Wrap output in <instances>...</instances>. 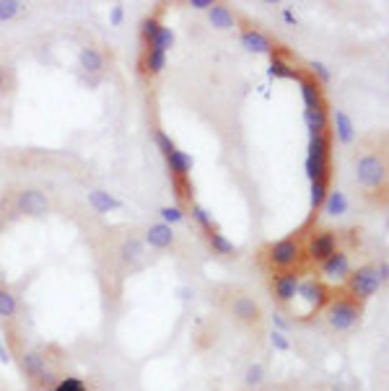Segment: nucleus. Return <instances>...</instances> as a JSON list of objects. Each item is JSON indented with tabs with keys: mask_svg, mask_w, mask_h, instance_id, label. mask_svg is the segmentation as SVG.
Here are the masks:
<instances>
[{
	"mask_svg": "<svg viewBox=\"0 0 389 391\" xmlns=\"http://www.w3.org/2000/svg\"><path fill=\"white\" fill-rule=\"evenodd\" d=\"M265 257H268V264L275 273H288V270H296L298 262L304 260V244L298 236L278 238L268 247Z\"/></svg>",
	"mask_w": 389,
	"mask_h": 391,
	"instance_id": "f257e3e1",
	"label": "nucleus"
},
{
	"mask_svg": "<svg viewBox=\"0 0 389 391\" xmlns=\"http://www.w3.org/2000/svg\"><path fill=\"white\" fill-rule=\"evenodd\" d=\"M364 303L355 298H332L327 303V324L335 332H351L361 324Z\"/></svg>",
	"mask_w": 389,
	"mask_h": 391,
	"instance_id": "f03ea898",
	"label": "nucleus"
},
{
	"mask_svg": "<svg viewBox=\"0 0 389 391\" xmlns=\"http://www.w3.org/2000/svg\"><path fill=\"white\" fill-rule=\"evenodd\" d=\"M355 181L368 192L384 190L387 184V164L379 153H364L355 158Z\"/></svg>",
	"mask_w": 389,
	"mask_h": 391,
	"instance_id": "7ed1b4c3",
	"label": "nucleus"
},
{
	"mask_svg": "<svg viewBox=\"0 0 389 391\" xmlns=\"http://www.w3.org/2000/svg\"><path fill=\"white\" fill-rule=\"evenodd\" d=\"M345 285H348L351 298L361 301V303L368 301V298H374L379 290L384 288V283H381V277H379L377 273V264H364V267H358V270H351Z\"/></svg>",
	"mask_w": 389,
	"mask_h": 391,
	"instance_id": "20e7f679",
	"label": "nucleus"
},
{
	"mask_svg": "<svg viewBox=\"0 0 389 391\" xmlns=\"http://www.w3.org/2000/svg\"><path fill=\"white\" fill-rule=\"evenodd\" d=\"M338 251V231H330V228H322V231H314L307 241V249H304V257L309 262H322L332 257Z\"/></svg>",
	"mask_w": 389,
	"mask_h": 391,
	"instance_id": "39448f33",
	"label": "nucleus"
},
{
	"mask_svg": "<svg viewBox=\"0 0 389 391\" xmlns=\"http://www.w3.org/2000/svg\"><path fill=\"white\" fill-rule=\"evenodd\" d=\"M296 298L307 303V314H317L319 308H325L332 301V290L317 277H309V280H301Z\"/></svg>",
	"mask_w": 389,
	"mask_h": 391,
	"instance_id": "423d86ee",
	"label": "nucleus"
},
{
	"mask_svg": "<svg viewBox=\"0 0 389 391\" xmlns=\"http://www.w3.org/2000/svg\"><path fill=\"white\" fill-rule=\"evenodd\" d=\"M298 285H301V275L296 270H288V273H275L270 277V290L272 298L278 303H291L298 293Z\"/></svg>",
	"mask_w": 389,
	"mask_h": 391,
	"instance_id": "0eeeda50",
	"label": "nucleus"
},
{
	"mask_svg": "<svg viewBox=\"0 0 389 391\" xmlns=\"http://www.w3.org/2000/svg\"><path fill=\"white\" fill-rule=\"evenodd\" d=\"M351 270H353L351 267V254L342 249H338L332 257H327V260L319 264V273H322V277L327 283H345Z\"/></svg>",
	"mask_w": 389,
	"mask_h": 391,
	"instance_id": "6e6552de",
	"label": "nucleus"
},
{
	"mask_svg": "<svg viewBox=\"0 0 389 391\" xmlns=\"http://www.w3.org/2000/svg\"><path fill=\"white\" fill-rule=\"evenodd\" d=\"M16 213L21 215H32V218H42L49 213V200L45 192L39 190H24L19 192L16 197Z\"/></svg>",
	"mask_w": 389,
	"mask_h": 391,
	"instance_id": "1a4fd4ad",
	"label": "nucleus"
},
{
	"mask_svg": "<svg viewBox=\"0 0 389 391\" xmlns=\"http://www.w3.org/2000/svg\"><path fill=\"white\" fill-rule=\"evenodd\" d=\"M239 42H241V47L247 49V52H255V55H272L275 52V45H272V39L268 34H262L259 29H255V26H249V29H244L241 31V36H239Z\"/></svg>",
	"mask_w": 389,
	"mask_h": 391,
	"instance_id": "9d476101",
	"label": "nucleus"
},
{
	"mask_svg": "<svg viewBox=\"0 0 389 391\" xmlns=\"http://www.w3.org/2000/svg\"><path fill=\"white\" fill-rule=\"evenodd\" d=\"M301 101H304V112H317V109H327L325 107V88L311 78V75H301Z\"/></svg>",
	"mask_w": 389,
	"mask_h": 391,
	"instance_id": "9b49d317",
	"label": "nucleus"
},
{
	"mask_svg": "<svg viewBox=\"0 0 389 391\" xmlns=\"http://www.w3.org/2000/svg\"><path fill=\"white\" fill-rule=\"evenodd\" d=\"M231 314H234L236 321H241V324H257L262 319V308L255 298L249 296H236L231 301Z\"/></svg>",
	"mask_w": 389,
	"mask_h": 391,
	"instance_id": "f8f14e48",
	"label": "nucleus"
},
{
	"mask_svg": "<svg viewBox=\"0 0 389 391\" xmlns=\"http://www.w3.org/2000/svg\"><path fill=\"white\" fill-rule=\"evenodd\" d=\"M174 241H177V234H174V228L166 223H151L148 225V231H145V244L151 247V249H169V247H174Z\"/></svg>",
	"mask_w": 389,
	"mask_h": 391,
	"instance_id": "ddd939ff",
	"label": "nucleus"
},
{
	"mask_svg": "<svg viewBox=\"0 0 389 391\" xmlns=\"http://www.w3.org/2000/svg\"><path fill=\"white\" fill-rule=\"evenodd\" d=\"M330 119H332V127H335V138H338V142H340V145H353L355 125H353V119H351V114L342 112V109H335L330 114Z\"/></svg>",
	"mask_w": 389,
	"mask_h": 391,
	"instance_id": "4468645a",
	"label": "nucleus"
},
{
	"mask_svg": "<svg viewBox=\"0 0 389 391\" xmlns=\"http://www.w3.org/2000/svg\"><path fill=\"white\" fill-rule=\"evenodd\" d=\"M86 200H89V207H91L96 215H106V213H112V210H119V207H122V202L104 190H91L86 194Z\"/></svg>",
	"mask_w": 389,
	"mask_h": 391,
	"instance_id": "2eb2a0df",
	"label": "nucleus"
},
{
	"mask_svg": "<svg viewBox=\"0 0 389 391\" xmlns=\"http://www.w3.org/2000/svg\"><path fill=\"white\" fill-rule=\"evenodd\" d=\"M78 65H81V71L89 73V75H102L106 68L104 52H99L96 47H83L81 52H78Z\"/></svg>",
	"mask_w": 389,
	"mask_h": 391,
	"instance_id": "dca6fc26",
	"label": "nucleus"
},
{
	"mask_svg": "<svg viewBox=\"0 0 389 391\" xmlns=\"http://www.w3.org/2000/svg\"><path fill=\"white\" fill-rule=\"evenodd\" d=\"M192 155L185 153V151H174V153L166 155V166L172 171V179H189V171H192Z\"/></svg>",
	"mask_w": 389,
	"mask_h": 391,
	"instance_id": "f3484780",
	"label": "nucleus"
},
{
	"mask_svg": "<svg viewBox=\"0 0 389 391\" xmlns=\"http://www.w3.org/2000/svg\"><path fill=\"white\" fill-rule=\"evenodd\" d=\"M21 370L26 373V379L36 381L47 370V360H45L42 353H36V350H24V353H21Z\"/></svg>",
	"mask_w": 389,
	"mask_h": 391,
	"instance_id": "a211bd4d",
	"label": "nucleus"
},
{
	"mask_svg": "<svg viewBox=\"0 0 389 391\" xmlns=\"http://www.w3.org/2000/svg\"><path fill=\"white\" fill-rule=\"evenodd\" d=\"M208 18H211L213 29H221V31H228L236 26V16L228 5H221V3H213L208 8Z\"/></svg>",
	"mask_w": 389,
	"mask_h": 391,
	"instance_id": "6ab92c4d",
	"label": "nucleus"
},
{
	"mask_svg": "<svg viewBox=\"0 0 389 391\" xmlns=\"http://www.w3.org/2000/svg\"><path fill=\"white\" fill-rule=\"evenodd\" d=\"M166 68V52L161 49H143V58H141V73L145 75H158V73Z\"/></svg>",
	"mask_w": 389,
	"mask_h": 391,
	"instance_id": "aec40b11",
	"label": "nucleus"
},
{
	"mask_svg": "<svg viewBox=\"0 0 389 391\" xmlns=\"http://www.w3.org/2000/svg\"><path fill=\"white\" fill-rule=\"evenodd\" d=\"M268 73H270L272 78H285V81H301V75H304L298 68H291V65L278 55V49L270 55V68H268Z\"/></svg>",
	"mask_w": 389,
	"mask_h": 391,
	"instance_id": "412c9836",
	"label": "nucleus"
},
{
	"mask_svg": "<svg viewBox=\"0 0 389 391\" xmlns=\"http://www.w3.org/2000/svg\"><path fill=\"white\" fill-rule=\"evenodd\" d=\"M348 207H351V202H348V194L340 190L335 192H327V197H325V205H322V210L330 215V218H340V215L348 213Z\"/></svg>",
	"mask_w": 389,
	"mask_h": 391,
	"instance_id": "4be33fe9",
	"label": "nucleus"
},
{
	"mask_svg": "<svg viewBox=\"0 0 389 391\" xmlns=\"http://www.w3.org/2000/svg\"><path fill=\"white\" fill-rule=\"evenodd\" d=\"M304 125H307L309 135H322V132H327V125H330V114H327V109L304 112Z\"/></svg>",
	"mask_w": 389,
	"mask_h": 391,
	"instance_id": "5701e85b",
	"label": "nucleus"
},
{
	"mask_svg": "<svg viewBox=\"0 0 389 391\" xmlns=\"http://www.w3.org/2000/svg\"><path fill=\"white\" fill-rule=\"evenodd\" d=\"M205 238H208V247L213 249V254H218V257H234L236 254V247L221 234V231H218V228L211 231V234H205Z\"/></svg>",
	"mask_w": 389,
	"mask_h": 391,
	"instance_id": "b1692460",
	"label": "nucleus"
},
{
	"mask_svg": "<svg viewBox=\"0 0 389 391\" xmlns=\"http://www.w3.org/2000/svg\"><path fill=\"white\" fill-rule=\"evenodd\" d=\"M19 314V298L13 296L8 288L0 285V319L3 321H13Z\"/></svg>",
	"mask_w": 389,
	"mask_h": 391,
	"instance_id": "393cba45",
	"label": "nucleus"
},
{
	"mask_svg": "<svg viewBox=\"0 0 389 391\" xmlns=\"http://www.w3.org/2000/svg\"><path fill=\"white\" fill-rule=\"evenodd\" d=\"M119 257L122 262H128V264H135V262H141L143 257V241L135 236H130L122 241V247H119Z\"/></svg>",
	"mask_w": 389,
	"mask_h": 391,
	"instance_id": "a878e982",
	"label": "nucleus"
},
{
	"mask_svg": "<svg viewBox=\"0 0 389 391\" xmlns=\"http://www.w3.org/2000/svg\"><path fill=\"white\" fill-rule=\"evenodd\" d=\"M309 158H330V135H309Z\"/></svg>",
	"mask_w": 389,
	"mask_h": 391,
	"instance_id": "bb28decb",
	"label": "nucleus"
},
{
	"mask_svg": "<svg viewBox=\"0 0 389 391\" xmlns=\"http://www.w3.org/2000/svg\"><path fill=\"white\" fill-rule=\"evenodd\" d=\"M189 215H192V220L200 225L205 234L215 231V220H213V213H208V210L202 207L200 202H189Z\"/></svg>",
	"mask_w": 389,
	"mask_h": 391,
	"instance_id": "cd10ccee",
	"label": "nucleus"
},
{
	"mask_svg": "<svg viewBox=\"0 0 389 391\" xmlns=\"http://www.w3.org/2000/svg\"><path fill=\"white\" fill-rule=\"evenodd\" d=\"M158 29H161V21H158V16H148V18H143V26H141V42H143V49H148L154 45L156 34H158Z\"/></svg>",
	"mask_w": 389,
	"mask_h": 391,
	"instance_id": "c85d7f7f",
	"label": "nucleus"
},
{
	"mask_svg": "<svg viewBox=\"0 0 389 391\" xmlns=\"http://www.w3.org/2000/svg\"><path fill=\"white\" fill-rule=\"evenodd\" d=\"M325 197H327V181H311L309 205H311V210H314V213H317V210H322V205H325Z\"/></svg>",
	"mask_w": 389,
	"mask_h": 391,
	"instance_id": "c756f323",
	"label": "nucleus"
},
{
	"mask_svg": "<svg viewBox=\"0 0 389 391\" xmlns=\"http://www.w3.org/2000/svg\"><path fill=\"white\" fill-rule=\"evenodd\" d=\"M158 218L166 225H177L185 220V213H182V207H177V205H164V207H158Z\"/></svg>",
	"mask_w": 389,
	"mask_h": 391,
	"instance_id": "7c9ffc66",
	"label": "nucleus"
},
{
	"mask_svg": "<svg viewBox=\"0 0 389 391\" xmlns=\"http://www.w3.org/2000/svg\"><path fill=\"white\" fill-rule=\"evenodd\" d=\"M265 376H268L265 366H262V363H252V366L247 368V373H244V383H247L249 389H255V386H259V383L265 381Z\"/></svg>",
	"mask_w": 389,
	"mask_h": 391,
	"instance_id": "2f4dec72",
	"label": "nucleus"
},
{
	"mask_svg": "<svg viewBox=\"0 0 389 391\" xmlns=\"http://www.w3.org/2000/svg\"><path fill=\"white\" fill-rule=\"evenodd\" d=\"M151 47H154V49H161V52H169V49L174 47V31H172V29H166V26H161Z\"/></svg>",
	"mask_w": 389,
	"mask_h": 391,
	"instance_id": "473e14b6",
	"label": "nucleus"
},
{
	"mask_svg": "<svg viewBox=\"0 0 389 391\" xmlns=\"http://www.w3.org/2000/svg\"><path fill=\"white\" fill-rule=\"evenodd\" d=\"M21 8H24V3H19V0H0V21L16 18L21 13Z\"/></svg>",
	"mask_w": 389,
	"mask_h": 391,
	"instance_id": "72a5a7b5",
	"label": "nucleus"
},
{
	"mask_svg": "<svg viewBox=\"0 0 389 391\" xmlns=\"http://www.w3.org/2000/svg\"><path fill=\"white\" fill-rule=\"evenodd\" d=\"M47 391H89V389H86L83 379H78V376H68V379H60L58 383Z\"/></svg>",
	"mask_w": 389,
	"mask_h": 391,
	"instance_id": "f704fd0d",
	"label": "nucleus"
},
{
	"mask_svg": "<svg viewBox=\"0 0 389 391\" xmlns=\"http://www.w3.org/2000/svg\"><path fill=\"white\" fill-rule=\"evenodd\" d=\"M174 181V192H177V197L182 202H195L192 200V194H195V187H192V181L189 179H172Z\"/></svg>",
	"mask_w": 389,
	"mask_h": 391,
	"instance_id": "c9c22d12",
	"label": "nucleus"
},
{
	"mask_svg": "<svg viewBox=\"0 0 389 391\" xmlns=\"http://www.w3.org/2000/svg\"><path fill=\"white\" fill-rule=\"evenodd\" d=\"M154 140H156V145H158V151L164 153V158L169 153H174V151H177V142L172 140L164 130H154Z\"/></svg>",
	"mask_w": 389,
	"mask_h": 391,
	"instance_id": "e433bc0d",
	"label": "nucleus"
},
{
	"mask_svg": "<svg viewBox=\"0 0 389 391\" xmlns=\"http://www.w3.org/2000/svg\"><path fill=\"white\" fill-rule=\"evenodd\" d=\"M309 68H311V78H314V81H317L319 86L330 84L332 73H330V68H327L325 62H319V60H314V62H311Z\"/></svg>",
	"mask_w": 389,
	"mask_h": 391,
	"instance_id": "4c0bfd02",
	"label": "nucleus"
},
{
	"mask_svg": "<svg viewBox=\"0 0 389 391\" xmlns=\"http://www.w3.org/2000/svg\"><path fill=\"white\" fill-rule=\"evenodd\" d=\"M270 344H272V350H278V353H288V350H291L288 337H285L283 332H275V329L270 332Z\"/></svg>",
	"mask_w": 389,
	"mask_h": 391,
	"instance_id": "58836bf2",
	"label": "nucleus"
},
{
	"mask_svg": "<svg viewBox=\"0 0 389 391\" xmlns=\"http://www.w3.org/2000/svg\"><path fill=\"white\" fill-rule=\"evenodd\" d=\"M270 319H272V329H275V332H283V334L291 332V321L285 319L283 314H272Z\"/></svg>",
	"mask_w": 389,
	"mask_h": 391,
	"instance_id": "ea45409f",
	"label": "nucleus"
},
{
	"mask_svg": "<svg viewBox=\"0 0 389 391\" xmlns=\"http://www.w3.org/2000/svg\"><path fill=\"white\" fill-rule=\"evenodd\" d=\"M109 21H112V26H122V21H125V8H122L119 3L112 8V13H109Z\"/></svg>",
	"mask_w": 389,
	"mask_h": 391,
	"instance_id": "a19ab883",
	"label": "nucleus"
},
{
	"mask_svg": "<svg viewBox=\"0 0 389 391\" xmlns=\"http://www.w3.org/2000/svg\"><path fill=\"white\" fill-rule=\"evenodd\" d=\"M189 5L192 8H198V11H208L213 5V0H189Z\"/></svg>",
	"mask_w": 389,
	"mask_h": 391,
	"instance_id": "79ce46f5",
	"label": "nucleus"
},
{
	"mask_svg": "<svg viewBox=\"0 0 389 391\" xmlns=\"http://www.w3.org/2000/svg\"><path fill=\"white\" fill-rule=\"evenodd\" d=\"M0 363H11V353L3 347V342H0Z\"/></svg>",
	"mask_w": 389,
	"mask_h": 391,
	"instance_id": "37998d69",
	"label": "nucleus"
},
{
	"mask_svg": "<svg viewBox=\"0 0 389 391\" xmlns=\"http://www.w3.org/2000/svg\"><path fill=\"white\" fill-rule=\"evenodd\" d=\"M283 21H285V24H288V26H296V16H294V13H291V11H288V8H285V11H283Z\"/></svg>",
	"mask_w": 389,
	"mask_h": 391,
	"instance_id": "c03bdc74",
	"label": "nucleus"
},
{
	"mask_svg": "<svg viewBox=\"0 0 389 391\" xmlns=\"http://www.w3.org/2000/svg\"><path fill=\"white\" fill-rule=\"evenodd\" d=\"M3 86H5V68L0 65V88H3Z\"/></svg>",
	"mask_w": 389,
	"mask_h": 391,
	"instance_id": "a18cd8bd",
	"label": "nucleus"
}]
</instances>
